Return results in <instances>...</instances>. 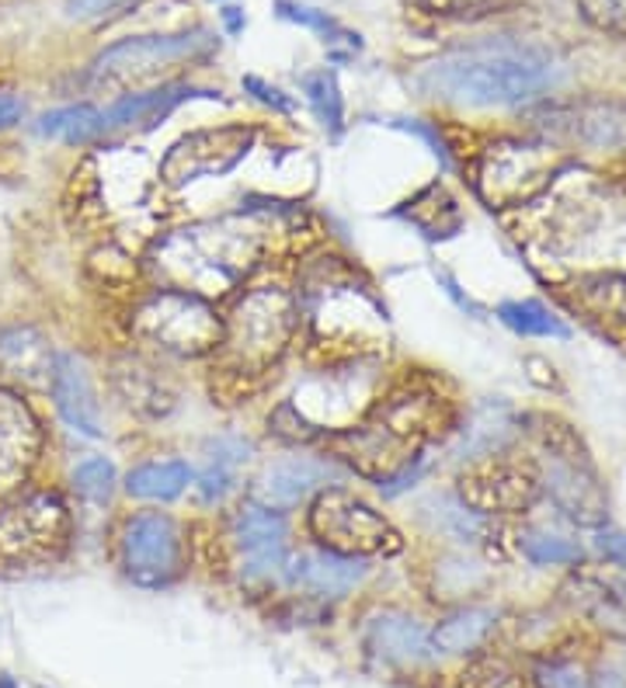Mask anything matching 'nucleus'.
<instances>
[{
    "instance_id": "nucleus-9",
    "label": "nucleus",
    "mask_w": 626,
    "mask_h": 688,
    "mask_svg": "<svg viewBox=\"0 0 626 688\" xmlns=\"http://www.w3.org/2000/svg\"><path fill=\"white\" fill-rule=\"evenodd\" d=\"M258 143V132L251 126H220V129H199L181 137L164 153L161 178L167 188H185L202 178H223L237 164L248 161V153Z\"/></svg>"
},
{
    "instance_id": "nucleus-24",
    "label": "nucleus",
    "mask_w": 626,
    "mask_h": 688,
    "mask_svg": "<svg viewBox=\"0 0 626 688\" xmlns=\"http://www.w3.org/2000/svg\"><path fill=\"white\" fill-rule=\"evenodd\" d=\"M511 431V417L501 404H487L477 414L470 417V425L463 428V442L457 449L460 459H477V455H491L501 452L505 438Z\"/></svg>"
},
{
    "instance_id": "nucleus-30",
    "label": "nucleus",
    "mask_w": 626,
    "mask_h": 688,
    "mask_svg": "<svg viewBox=\"0 0 626 688\" xmlns=\"http://www.w3.org/2000/svg\"><path fill=\"white\" fill-rule=\"evenodd\" d=\"M522 553L540 567H560V564H578L581 560V546L564 539L554 532H525L522 535Z\"/></svg>"
},
{
    "instance_id": "nucleus-21",
    "label": "nucleus",
    "mask_w": 626,
    "mask_h": 688,
    "mask_svg": "<svg viewBox=\"0 0 626 688\" xmlns=\"http://www.w3.org/2000/svg\"><path fill=\"white\" fill-rule=\"evenodd\" d=\"M251 459V446H244L240 438H220V442L209 446L205 452V466L199 473V497L209 505L223 501L226 494L234 490L240 466Z\"/></svg>"
},
{
    "instance_id": "nucleus-20",
    "label": "nucleus",
    "mask_w": 626,
    "mask_h": 688,
    "mask_svg": "<svg viewBox=\"0 0 626 688\" xmlns=\"http://www.w3.org/2000/svg\"><path fill=\"white\" fill-rule=\"evenodd\" d=\"M331 466L317 463V459H286V463L272 466L258 484V505L272 511H286L299 505L303 497H310L317 487L331 481Z\"/></svg>"
},
{
    "instance_id": "nucleus-11",
    "label": "nucleus",
    "mask_w": 626,
    "mask_h": 688,
    "mask_svg": "<svg viewBox=\"0 0 626 688\" xmlns=\"http://www.w3.org/2000/svg\"><path fill=\"white\" fill-rule=\"evenodd\" d=\"M185 543L175 519L161 511L132 514L122 529V567L132 584L167 588L181 578Z\"/></svg>"
},
{
    "instance_id": "nucleus-6",
    "label": "nucleus",
    "mask_w": 626,
    "mask_h": 688,
    "mask_svg": "<svg viewBox=\"0 0 626 688\" xmlns=\"http://www.w3.org/2000/svg\"><path fill=\"white\" fill-rule=\"evenodd\" d=\"M310 532L320 549L341 553V557H393L401 553L404 539L383 514L363 497L349 494L345 487H328L317 494L310 508Z\"/></svg>"
},
{
    "instance_id": "nucleus-18",
    "label": "nucleus",
    "mask_w": 626,
    "mask_h": 688,
    "mask_svg": "<svg viewBox=\"0 0 626 688\" xmlns=\"http://www.w3.org/2000/svg\"><path fill=\"white\" fill-rule=\"evenodd\" d=\"M52 361L56 352L43 331L22 328V323L0 331V376L43 390L52 379Z\"/></svg>"
},
{
    "instance_id": "nucleus-37",
    "label": "nucleus",
    "mask_w": 626,
    "mask_h": 688,
    "mask_svg": "<svg viewBox=\"0 0 626 688\" xmlns=\"http://www.w3.org/2000/svg\"><path fill=\"white\" fill-rule=\"evenodd\" d=\"M25 119V102L14 91H0V132Z\"/></svg>"
},
{
    "instance_id": "nucleus-12",
    "label": "nucleus",
    "mask_w": 626,
    "mask_h": 688,
    "mask_svg": "<svg viewBox=\"0 0 626 688\" xmlns=\"http://www.w3.org/2000/svg\"><path fill=\"white\" fill-rule=\"evenodd\" d=\"M314 289L317 293H314L310 320L324 334L341 337V341L369 344L379 331L387 328V310L363 289V285L324 282V285H314Z\"/></svg>"
},
{
    "instance_id": "nucleus-13",
    "label": "nucleus",
    "mask_w": 626,
    "mask_h": 688,
    "mask_svg": "<svg viewBox=\"0 0 626 688\" xmlns=\"http://www.w3.org/2000/svg\"><path fill=\"white\" fill-rule=\"evenodd\" d=\"M546 455H550V463L540 473V484L557 501V508L567 511L581 525L602 522L605 494H602L599 476L592 473V466H588L584 452H571V449H564L557 442H550Z\"/></svg>"
},
{
    "instance_id": "nucleus-23",
    "label": "nucleus",
    "mask_w": 626,
    "mask_h": 688,
    "mask_svg": "<svg viewBox=\"0 0 626 688\" xmlns=\"http://www.w3.org/2000/svg\"><path fill=\"white\" fill-rule=\"evenodd\" d=\"M192 484V470L185 463H143L126 476V490L143 501H175Z\"/></svg>"
},
{
    "instance_id": "nucleus-3",
    "label": "nucleus",
    "mask_w": 626,
    "mask_h": 688,
    "mask_svg": "<svg viewBox=\"0 0 626 688\" xmlns=\"http://www.w3.org/2000/svg\"><path fill=\"white\" fill-rule=\"evenodd\" d=\"M299 310L296 299L282 289H251L244 296L231 320H223V358L234 372L255 376L282 358L296 334Z\"/></svg>"
},
{
    "instance_id": "nucleus-17",
    "label": "nucleus",
    "mask_w": 626,
    "mask_h": 688,
    "mask_svg": "<svg viewBox=\"0 0 626 688\" xmlns=\"http://www.w3.org/2000/svg\"><path fill=\"white\" fill-rule=\"evenodd\" d=\"M286 578L296 588L310 591V595L341 598L366 578V567L363 560L341 557V553H331V549H307L286 564Z\"/></svg>"
},
{
    "instance_id": "nucleus-36",
    "label": "nucleus",
    "mask_w": 626,
    "mask_h": 688,
    "mask_svg": "<svg viewBox=\"0 0 626 688\" xmlns=\"http://www.w3.org/2000/svg\"><path fill=\"white\" fill-rule=\"evenodd\" d=\"M119 4H126V0H67V14L78 17V22H87V17H102Z\"/></svg>"
},
{
    "instance_id": "nucleus-28",
    "label": "nucleus",
    "mask_w": 626,
    "mask_h": 688,
    "mask_svg": "<svg viewBox=\"0 0 626 688\" xmlns=\"http://www.w3.org/2000/svg\"><path fill=\"white\" fill-rule=\"evenodd\" d=\"M119 390L126 396L129 407H137L150 417H161L170 407V393L164 390V382H157L150 376V369L143 366H129L119 372Z\"/></svg>"
},
{
    "instance_id": "nucleus-34",
    "label": "nucleus",
    "mask_w": 626,
    "mask_h": 688,
    "mask_svg": "<svg viewBox=\"0 0 626 688\" xmlns=\"http://www.w3.org/2000/svg\"><path fill=\"white\" fill-rule=\"evenodd\" d=\"M279 14L286 17V22H296L303 28H314L320 35H334L338 32L334 17L328 11H317V8H307V4H290V0H279Z\"/></svg>"
},
{
    "instance_id": "nucleus-16",
    "label": "nucleus",
    "mask_w": 626,
    "mask_h": 688,
    "mask_svg": "<svg viewBox=\"0 0 626 688\" xmlns=\"http://www.w3.org/2000/svg\"><path fill=\"white\" fill-rule=\"evenodd\" d=\"M49 390H52V400H56V411H60V417L67 420L73 431L87 435V438H98L102 435L98 400H94L91 376H87L81 358H73L67 352H56Z\"/></svg>"
},
{
    "instance_id": "nucleus-33",
    "label": "nucleus",
    "mask_w": 626,
    "mask_h": 688,
    "mask_svg": "<svg viewBox=\"0 0 626 688\" xmlns=\"http://www.w3.org/2000/svg\"><path fill=\"white\" fill-rule=\"evenodd\" d=\"M516 0H417V8L435 17H484L511 8Z\"/></svg>"
},
{
    "instance_id": "nucleus-5",
    "label": "nucleus",
    "mask_w": 626,
    "mask_h": 688,
    "mask_svg": "<svg viewBox=\"0 0 626 688\" xmlns=\"http://www.w3.org/2000/svg\"><path fill=\"white\" fill-rule=\"evenodd\" d=\"M213 46L216 38L205 28L175 32V35H132L116 46H108L102 56H94V63L87 70V87L129 94V87L161 81L164 70L178 63H192Z\"/></svg>"
},
{
    "instance_id": "nucleus-27",
    "label": "nucleus",
    "mask_w": 626,
    "mask_h": 688,
    "mask_svg": "<svg viewBox=\"0 0 626 688\" xmlns=\"http://www.w3.org/2000/svg\"><path fill=\"white\" fill-rule=\"evenodd\" d=\"M578 296L592 313L602 320H623L626 323V272H610V275H592L578 285Z\"/></svg>"
},
{
    "instance_id": "nucleus-10",
    "label": "nucleus",
    "mask_w": 626,
    "mask_h": 688,
    "mask_svg": "<svg viewBox=\"0 0 626 688\" xmlns=\"http://www.w3.org/2000/svg\"><path fill=\"white\" fill-rule=\"evenodd\" d=\"M540 470L508 459L505 452H491L470 459L460 476V501L477 514H519L540 501Z\"/></svg>"
},
{
    "instance_id": "nucleus-26",
    "label": "nucleus",
    "mask_w": 626,
    "mask_h": 688,
    "mask_svg": "<svg viewBox=\"0 0 626 688\" xmlns=\"http://www.w3.org/2000/svg\"><path fill=\"white\" fill-rule=\"evenodd\" d=\"M299 87L307 94L317 122L328 132H341V126H345V102H341L338 76L331 70H310L299 76Z\"/></svg>"
},
{
    "instance_id": "nucleus-8",
    "label": "nucleus",
    "mask_w": 626,
    "mask_h": 688,
    "mask_svg": "<svg viewBox=\"0 0 626 688\" xmlns=\"http://www.w3.org/2000/svg\"><path fill=\"white\" fill-rule=\"evenodd\" d=\"M560 170V153L546 143L501 140L481 153L473 185L491 209H516L533 202Z\"/></svg>"
},
{
    "instance_id": "nucleus-35",
    "label": "nucleus",
    "mask_w": 626,
    "mask_h": 688,
    "mask_svg": "<svg viewBox=\"0 0 626 688\" xmlns=\"http://www.w3.org/2000/svg\"><path fill=\"white\" fill-rule=\"evenodd\" d=\"M244 91L248 94H255V98L264 105V108H272V111H282V115H290V111H296V102L290 98L286 91L282 87H275V84H269V81H261V76H244Z\"/></svg>"
},
{
    "instance_id": "nucleus-39",
    "label": "nucleus",
    "mask_w": 626,
    "mask_h": 688,
    "mask_svg": "<svg viewBox=\"0 0 626 688\" xmlns=\"http://www.w3.org/2000/svg\"><path fill=\"white\" fill-rule=\"evenodd\" d=\"M0 688H17L11 675H0Z\"/></svg>"
},
{
    "instance_id": "nucleus-4",
    "label": "nucleus",
    "mask_w": 626,
    "mask_h": 688,
    "mask_svg": "<svg viewBox=\"0 0 626 688\" xmlns=\"http://www.w3.org/2000/svg\"><path fill=\"white\" fill-rule=\"evenodd\" d=\"M70 508L56 490L14 494L0 505V570H28L63 557Z\"/></svg>"
},
{
    "instance_id": "nucleus-31",
    "label": "nucleus",
    "mask_w": 626,
    "mask_h": 688,
    "mask_svg": "<svg viewBox=\"0 0 626 688\" xmlns=\"http://www.w3.org/2000/svg\"><path fill=\"white\" fill-rule=\"evenodd\" d=\"M575 4L595 32L626 43V0H575Z\"/></svg>"
},
{
    "instance_id": "nucleus-25",
    "label": "nucleus",
    "mask_w": 626,
    "mask_h": 688,
    "mask_svg": "<svg viewBox=\"0 0 626 688\" xmlns=\"http://www.w3.org/2000/svg\"><path fill=\"white\" fill-rule=\"evenodd\" d=\"M457 688H540V681L511 657L487 654L466 667Z\"/></svg>"
},
{
    "instance_id": "nucleus-2",
    "label": "nucleus",
    "mask_w": 626,
    "mask_h": 688,
    "mask_svg": "<svg viewBox=\"0 0 626 688\" xmlns=\"http://www.w3.org/2000/svg\"><path fill=\"white\" fill-rule=\"evenodd\" d=\"M554 56L543 49L491 43L435 60L425 70L422 84L435 98L473 108H501L533 102L536 94L554 84Z\"/></svg>"
},
{
    "instance_id": "nucleus-19",
    "label": "nucleus",
    "mask_w": 626,
    "mask_h": 688,
    "mask_svg": "<svg viewBox=\"0 0 626 688\" xmlns=\"http://www.w3.org/2000/svg\"><path fill=\"white\" fill-rule=\"evenodd\" d=\"M366 647L376 657H383L390 664H425L432 661V637L425 633V626L404 616V612H379L366 626Z\"/></svg>"
},
{
    "instance_id": "nucleus-29",
    "label": "nucleus",
    "mask_w": 626,
    "mask_h": 688,
    "mask_svg": "<svg viewBox=\"0 0 626 688\" xmlns=\"http://www.w3.org/2000/svg\"><path fill=\"white\" fill-rule=\"evenodd\" d=\"M498 317L508 323L511 331H519L525 337H564L567 328L564 323L546 310L543 303H533V299H522V303H505Z\"/></svg>"
},
{
    "instance_id": "nucleus-15",
    "label": "nucleus",
    "mask_w": 626,
    "mask_h": 688,
    "mask_svg": "<svg viewBox=\"0 0 626 688\" xmlns=\"http://www.w3.org/2000/svg\"><path fill=\"white\" fill-rule=\"evenodd\" d=\"M286 522L279 519V511L272 508H248L240 511V519L234 525V539L244 557V570L251 578H272L282 567H286Z\"/></svg>"
},
{
    "instance_id": "nucleus-1",
    "label": "nucleus",
    "mask_w": 626,
    "mask_h": 688,
    "mask_svg": "<svg viewBox=\"0 0 626 688\" xmlns=\"http://www.w3.org/2000/svg\"><path fill=\"white\" fill-rule=\"evenodd\" d=\"M264 254V229L255 220L223 216L185 226L157 244L154 268L167 289L223 296L248 278Z\"/></svg>"
},
{
    "instance_id": "nucleus-32",
    "label": "nucleus",
    "mask_w": 626,
    "mask_h": 688,
    "mask_svg": "<svg viewBox=\"0 0 626 688\" xmlns=\"http://www.w3.org/2000/svg\"><path fill=\"white\" fill-rule=\"evenodd\" d=\"M73 487H78V494L87 497V501H108L111 487H116V466L102 455L84 459V463L73 470Z\"/></svg>"
},
{
    "instance_id": "nucleus-14",
    "label": "nucleus",
    "mask_w": 626,
    "mask_h": 688,
    "mask_svg": "<svg viewBox=\"0 0 626 688\" xmlns=\"http://www.w3.org/2000/svg\"><path fill=\"white\" fill-rule=\"evenodd\" d=\"M43 449L39 420L17 393L0 387V497L25 484Z\"/></svg>"
},
{
    "instance_id": "nucleus-22",
    "label": "nucleus",
    "mask_w": 626,
    "mask_h": 688,
    "mask_svg": "<svg viewBox=\"0 0 626 688\" xmlns=\"http://www.w3.org/2000/svg\"><path fill=\"white\" fill-rule=\"evenodd\" d=\"M495 622H498L495 608H463L432 629L428 633L432 650H442V654H470V650H477L487 640Z\"/></svg>"
},
{
    "instance_id": "nucleus-7",
    "label": "nucleus",
    "mask_w": 626,
    "mask_h": 688,
    "mask_svg": "<svg viewBox=\"0 0 626 688\" xmlns=\"http://www.w3.org/2000/svg\"><path fill=\"white\" fill-rule=\"evenodd\" d=\"M132 331L164 355L196 358L213 352L223 341V320L202 296L164 289L140 306L132 317Z\"/></svg>"
},
{
    "instance_id": "nucleus-38",
    "label": "nucleus",
    "mask_w": 626,
    "mask_h": 688,
    "mask_svg": "<svg viewBox=\"0 0 626 688\" xmlns=\"http://www.w3.org/2000/svg\"><path fill=\"white\" fill-rule=\"evenodd\" d=\"M223 25L231 35L244 32V11L240 8H223Z\"/></svg>"
}]
</instances>
